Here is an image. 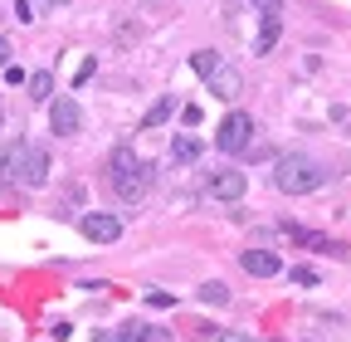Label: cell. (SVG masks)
<instances>
[{
  "instance_id": "6da1fadb",
  "label": "cell",
  "mask_w": 351,
  "mask_h": 342,
  "mask_svg": "<svg viewBox=\"0 0 351 342\" xmlns=\"http://www.w3.org/2000/svg\"><path fill=\"white\" fill-rule=\"evenodd\" d=\"M0 181L10 186H44L49 181V152L39 142H0Z\"/></svg>"
},
{
  "instance_id": "7a4b0ae2",
  "label": "cell",
  "mask_w": 351,
  "mask_h": 342,
  "mask_svg": "<svg viewBox=\"0 0 351 342\" xmlns=\"http://www.w3.org/2000/svg\"><path fill=\"white\" fill-rule=\"evenodd\" d=\"M322 181H327L322 161L302 157V152H283V157L274 161V186H278L283 196H313Z\"/></svg>"
},
{
  "instance_id": "3957f363",
  "label": "cell",
  "mask_w": 351,
  "mask_h": 342,
  "mask_svg": "<svg viewBox=\"0 0 351 342\" xmlns=\"http://www.w3.org/2000/svg\"><path fill=\"white\" fill-rule=\"evenodd\" d=\"M108 181H112V191H117L127 205H137V201L147 196V166H142V157L132 152V147H117V152L108 157Z\"/></svg>"
},
{
  "instance_id": "277c9868",
  "label": "cell",
  "mask_w": 351,
  "mask_h": 342,
  "mask_svg": "<svg viewBox=\"0 0 351 342\" xmlns=\"http://www.w3.org/2000/svg\"><path fill=\"white\" fill-rule=\"evenodd\" d=\"M215 147L225 152V157H239V152H249V147H254V117H249L244 108L225 113V122H219V133H215Z\"/></svg>"
},
{
  "instance_id": "5b68a950",
  "label": "cell",
  "mask_w": 351,
  "mask_h": 342,
  "mask_svg": "<svg viewBox=\"0 0 351 342\" xmlns=\"http://www.w3.org/2000/svg\"><path fill=\"white\" fill-rule=\"evenodd\" d=\"M283 235L293 240V244H302V249H317V254H332V260H346L351 254V244H341V240H332V235H317V230H302V225H283Z\"/></svg>"
},
{
  "instance_id": "8992f818",
  "label": "cell",
  "mask_w": 351,
  "mask_h": 342,
  "mask_svg": "<svg viewBox=\"0 0 351 342\" xmlns=\"http://www.w3.org/2000/svg\"><path fill=\"white\" fill-rule=\"evenodd\" d=\"M78 230H83V240H93V244H112L122 235V220L112 216V210H88V216H78Z\"/></svg>"
},
{
  "instance_id": "52a82bcc",
  "label": "cell",
  "mask_w": 351,
  "mask_h": 342,
  "mask_svg": "<svg viewBox=\"0 0 351 342\" xmlns=\"http://www.w3.org/2000/svg\"><path fill=\"white\" fill-rule=\"evenodd\" d=\"M205 89L219 98V103H234L239 93H244V78H239V69H230V64H219L210 78H205Z\"/></svg>"
},
{
  "instance_id": "ba28073f",
  "label": "cell",
  "mask_w": 351,
  "mask_h": 342,
  "mask_svg": "<svg viewBox=\"0 0 351 342\" xmlns=\"http://www.w3.org/2000/svg\"><path fill=\"white\" fill-rule=\"evenodd\" d=\"M205 191H210V201H239L249 191V181H244V171H230L225 166V171H215V176H210Z\"/></svg>"
},
{
  "instance_id": "9c48e42d",
  "label": "cell",
  "mask_w": 351,
  "mask_h": 342,
  "mask_svg": "<svg viewBox=\"0 0 351 342\" xmlns=\"http://www.w3.org/2000/svg\"><path fill=\"white\" fill-rule=\"evenodd\" d=\"M49 127H54L59 137H73L78 127H83V113H78V103H73V98H54V103H49Z\"/></svg>"
},
{
  "instance_id": "30bf717a",
  "label": "cell",
  "mask_w": 351,
  "mask_h": 342,
  "mask_svg": "<svg viewBox=\"0 0 351 342\" xmlns=\"http://www.w3.org/2000/svg\"><path fill=\"white\" fill-rule=\"evenodd\" d=\"M239 264H244V274H254V279H274V274H283V260H278L274 249H244Z\"/></svg>"
},
{
  "instance_id": "8fae6325",
  "label": "cell",
  "mask_w": 351,
  "mask_h": 342,
  "mask_svg": "<svg viewBox=\"0 0 351 342\" xmlns=\"http://www.w3.org/2000/svg\"><path fill=\"white\" fill-rule=\"evenodd\" d=\"M176 108H181V103H176L171 93H161V98L147 108V117H142V133H156V127H166V117H171Z\"/></svg>"
},
{
  "instance_id": "7c38bea8",
  "label": "cell",
  "mask_w": 351,
  "mask_h": 342,
  "mask_svg": "<svg viewBox=\"0 0 351 342\" xmlns=\"http://www.w3.org/2000/svg\"><path fill=\"white\" fill-rule=\"evenodd\" d=\"M25 83H29V103H54V73H49V69L29 73Z\"/></svg>"
},
{
  "instance_id": "4fadbf2b",
  "label": "cell",
  "mask_w": 351,
  "mask_h": 342,
  "mask_svg": "<svg viewBox=\"0 0 351 342\" xmlns=\"http://www.w3.org/2000/svg\"><path fill=\"white\" fill-rule=\"evenodd\" d=\"M171 157H176V161H195V157H200V137H191V133H176Z\"/></svg>"
},
{
  "instance_id": "5bb4252c",
  "label": "cell",
  "mask_w": 351,
  "mask_h": 342,
  "mask_svg": "<svg viewBox=\"0 0 351 342\" xmlns=\"http://www.w3.org/2000/svg\"><path fill=\"white\" fill-rule=\"evenodd\" d=\"M278 30H283V20L269 15V20H263V30H258V39H254V49H258V54H269V49L278 45Z\"/></svg>"
},
{
  "instance_id": "9a60e30c",
  "label": "cell",
  "mask_w": 351,
  "mask_h": 342,
  "mask_svg": "<svg viewBox=\"0 0 351 342\" xmlns=\"http://www.w3.org/2000/svg\"><path fill=\"white\" fill-rule=\"evenodd\" d=\"M191 69H195L200 78H210V73L219 69V54H215V49H200V54H191Z\"/></svg>"
},
{
  "instance_id": "2e32d148",
  "label": "cell",
  "mask_w": 351,
  "mask_h": 342,
  "mask_svg": "<svg viewBox=\"0 0 351 342\" xmlns=\"http://www.w3.org/2000/svg\"><path fill=\"white\" fill-rule=\"evenodd\" d=\"M200 298H205V304H230V288L219 279H210V284H200Z\"/></svg>"
},
{
  "instance_id": "e0dca14e",
  "label": "cell",
  "mask_w": 351,
  "mask_h": 342,
  "mask_svg": "<svg viewBox=\"0 0 351 342\" xmlns=\"http://www.w3.org/2000/svg\"><path fill=\"white\" fill-rule=\"evenodd\" d=\"M112 342H147V328H142V323H122Z\"/></svg>"
},
{
  "instance_id": "ac0fdd59",
  "label": "cell",
  "mask_w": 351,
  "mask_h": 342,
  "mask_svg": "<svg viewBox=\"0 0 351 342\" xmlns=\"http://www.w3.org/2000/svg\"><path fill=\"white\" fill-rule=\"evenodd\" d=\"M288 279H293L298 288H313V284H317V269H307V264H298V269H293Z\"/></svg>"
},
{
  "instance_id": "d6986e66",
  "label": "cell",
  "mask_w": 351,
  "mask_h": 342,
  "mask_svg": "<svg viewBox=\"0 0 351 342\" xmlns=\"http://www.w3.org/2000/svg\"><path fill=\"white\" fill-rule=\"evenodd\" d=\"M15 20H20V25L34 20V0H15Z\"/></svg>"
},
{
  "instance_id": "ffe728a7",
  "label": "cell",
  "mask_w": 351,
  "mask_h": 342,
  "mask_svg": "<svg viewBox=\"0 0 351 342\" xmlns=\"http://www.w3.org/2000/svg\"><path fill=\"white\" fill-rule=\"evenodd\" d=\"M249 5H258V10H263V20H269V15H278V10H283V0H249Z\"/></svg>"
},
{
  "instance_id": "44dd1931",
  "label": "cell",
  "mask_w": 351,
  "mask_h": 342,
  "mask_svg": "<svg viewBox=\"0 0 351 342\" xmlns=\"http://www.w3.org/2000/svg\"><path fill=\"white\" fill-rule=\"evenodd\" d=\"M210 342H249L244 332H210Z\"/></svg>"
},
{
  "instance_id": "7402d4cb",
  "label": "cell",
  "mask_w": 351,
  "mask_h": 342,
  "mask_svg": "<svg viewBox=\"0 0 351 342\" xmlns=\"http://www.w3.org/2000/svg\"><path fill=\"white\" fill-rule=\"evenodd\" d=\"M181 117H186V127H195V122H200V108H195V103H186V108H181Z\"/></svg>"
},
{
  "instance_id": "603a6c76",
  "label": "cell",
  "mask_w": 351,
  "mask_h": 342,
  "mask_svg": "<svg viewBox=\"0 0 351 342\" xmlns=\"http://www.w3.org/2000/svg\"><path fill=\"white\" fill-rule=\"evenodd\" d=\"M10 54H15V49H10V39H0V69L10 64Z\"/></svg>"
},
{
  "instance_id": "cb8c5ba5",
  "label": "cell",
  "mask_w": 351,
  "mask_h": 342,
  "mask_svg": "<svg viewBox=\"0 0 351 342\" xmlns=\"http://www.w3.org/2000/svg\"><path fill=\"white\" fill-rule=\"evenodd\" d=\"M44 5H69V0H44Z\"/></svg>"
}]
</instances>
